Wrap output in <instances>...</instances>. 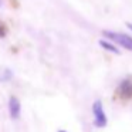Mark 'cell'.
Instances as JSON below:
<instances>
[{
  "instance_id": "1",
  "label": "cell",
  "mask_w": 132,
  "mask_h": 132,
  "mask_svg": "<svg viewBox=\"0 0 132 132\" xmlns=\"http://www.w3.org/2000/svg\"><path fill=\"white\" fill-rule=\"evenodd\" d=\"M102 34L105 36L108 40L114 41L115 44L121 46L122 48L132 51V36H128L125 33H117V31H109V30H104Z\"/></svg>"
},
{
  "instance_id": "2",
  "label": "cell",
  "mask_w": 132,
  "mask_h": 132,
  "mask_svg": "<svg viewBox=\"0 0 132 132\" xmlns=\"http://www.w3.org/2000/svg\"><path fill=\"white\" fill-rule=\"evenodd\" d=\"M115 98L121 101L132 100V77H126L119 82V85L115 89Z\"/></svg>"
},
{
  "instance_id": "3",
  "label": "cell",
  "mask_w": 132,
  "mask_h": 132,
  "mask_svg": "<svg viewBox=\"0 0 132 132\" xmlns=\"http://www.w3.org/2000/svg\"><path fill=\"white\" fill-rule=\"evenodd\" d=\"M92 115H94V125L97 128H105L108 123V118H106L102 102L100 100H97L92 104Z\"/></svg>"
},
{
  "instance_id": "4",
  "label": "cell",
  "mask_w": 132,
  "mask_h": 132,
  "mask_svg": "<svg viewBox=\"0 0 132 132\" xmlns=\"http://www.w3.org/2000/svg\"><path fill=\"white\" fill-rule=\"evenodd\" d=\"M9 114L12 119H19L21 114V104L17 97H10L9 100Z\"/></svg>"
},
{
  "instance_id": "5",
  "label": "cell",
  "mask_w": 132,
  "mask_h": 132,
  "mask_svg": "<svg viewBox=\"0 0 132 132\" xmlns=\"http://www.w3.org/2000/svg\"><path fill=\"white\" fill-rule=\"evenodd\" d=\"M100 46L102 47L104 50H106V51H109V53H112V54H119V50L117 48V47L114 46L112 43H109V41H106V40H101L100 41Z\"/></svg>"
},
{
  "instance_id": "6",
  "label": "cell",
  "mask_w": 132,
  "mask_h": 132,
  "mask_svg": "<svg viewBox=\"0 0 132 132\" xmlns=\"http://www.w3.org/2000/svg\"><path fill=\"white\" fill-rule=\"evenodd\" d=\"M4 36H6V26L3 23H0V37L3 38Z\"/></svg>"
},
{
  "instance_id": "7",
  "label": "cell",
  "mask_w": 132,
  "mask_h": 132,
  "mask_svg": "<svg viewBox=\"0 0 132 132\" xmlns=\"http://www.w3.org/2000/svg\"><path fill=\"white\" fill-rule=\"evenodd\" d=\"M126 27H128V29L132 31V23H126Z\"/></svg>"
},
{
  "instance_id": "8",
  "label": "cell",
  "mask_w": 132,
  "mask_h": 132,
  "mask_svg": "<svg viewBox=\"0 0 132 132\" xmlns=\"http://www.w3.org/2000/svg\"><path fill=\"white\" fill-rule=\"evenodd\" d=\"M58 132H67V131H63V129H61V131H58Z\"/></svg>"
}]
</instances>
